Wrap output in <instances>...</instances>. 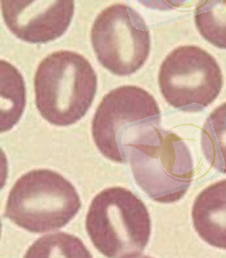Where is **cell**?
<instances>
[{
	"label": "cell",
	"instance_id": "cell-1",
	"mask_svg": "<svg viewBox=\"0 0 226 258\" xmlns=\"http://www.w3.org/2000/svg\"><path fill=\"white\" fill-rule=\"evenodd\" d=\"M136 184L149 199L178 202L188 191L193 178V160L184 141L160 126L141 129L124 148Z\"/></svg>",
	"mask_w": 226,
	"mask_h": 258
},
{
	"label": "cell",
	"instance_id": "cell-2",
	"mask_svg": "<svg viewBox=\"0 0 226 258\" xmlns=\"http://www.w3.org/2000/svg\"><path fill=\"white\" fill-rule=\"evenodd\" d=\"M97 87V74L85 57L73 51H57L36 70L35 105L51 124L69 126L91 108Z\"/></svg>",
	"mask_w": 226,
	"mask_h": 258
},
{
	"label": "cell",
	"instance_id": "cell-3",
	"mask_svg": "<svg viewBox=\"0 0 226 258\" xmlns=\"http://www.w3.org/2000/svg\"><path fill=\"white\" fill-rule=\"evenodd\" d=\"M85 225L94 246L107 258L140 255L151 234L145 203L122 187L97 194L90 205Z\"/></svg>",
	"mask_w": 226,
	"mask_h": 258
},
{
	"label": "cell",
	"instance_id": "cell-4",
	"mask_svg": "<svg viewBox=\"0 0 226 258\" xmlns=\"http://www.w3.org/2000/svg\"><path fill=\"white\" fill-rule=\"evenodd\" d=\"M81 209L75 187L60 173L35 169L19 178L4 216L31 233H46L68 224Z\"/></svg>",
	"mask_w": 226,
	"mask_h": 258
},
{
	"label": "cell",
	"instance_id": "cell-5",
	"mask_svg": "<svg viewBox=\"0 0 226 258\" xmlns=\"http://www.w3.org/2000/svg\"><path fill=\"white\" fill-rule=\"evenodd\" d=\"M161 112L149 92L125 85L102 98L92 122V134L98 151L108 160L125 163V146L148 125L159 126Z\"/></svg>",
	"mask_w": 226,
	"mask_h": 258
},
{
	"label": "cell",
	"instance_id": "cell-6",
	"mask_svg": "<svg viewBox=\"0 0 226 258\" xmlns=\"http://www.w3.org/2000/svg\"><path fill=\"white\" fill-rule=\"evenodd\" d=\"M159 87L165 100L184 112H199L218 97L223 76L216 60L195 45L179 46L163 61Z\"/></svg>",
	"mask_w": 226,
	"mask_h": 258
},
{
	"label": "cell",
	"instance_id": "cell-7",
	"mask_svg": "<svg viewBox=\"0 0 226 258\" xmlns=\"http://www.w3.org/2000/svg\"><path fill=\"white\" fill-rule=\"evenodd\" d=\"M91 41L97 61L116 76L139 71L150 52V33L142 15L124 3H115L97 15Z\"/></svg>",
	"mask_w": 226,
	"mask_h": 258
},
{
	"label": "cell",
	"instance_id": "cell-8",
	"mask_svg": "<svg viewBox=\"0 0 226 258\" xmlns=\"http://www.w3.org/2000/svg\"><path fill=\"white\" fill-rule=\"evenodd\" d=\"M73 1L3 0L1 10L7 28L23 41L46 43L65 33L74 15Z\"/></svg>",
	"mask_w": 226,
	"mask_h": 258
},
{
	"label": "cell",
	"instance_id": "cell-9",
	"mask_svg": "<svg viewBox=\"0 0 226 258\" xmlns=\"http://www.w3.org/2000/svg\"><path fill=\"white\" fill-rule=\"evenodd\" d=\"M192 221L203 241L226 249V179L211 184L197 196Z\"/></svg>",
	"mask_w": 226,
	"mask_h": 258
},
{
	"label": "cell",
	"instance_id": "cell-10",
	"mask_svg": "<svg viewBox=\"0 0 226 258\" xmlns=\"http://www.w3.org/2000/svg\"><path fill=\"white\" fill-rule=\"evenodd\" d=\"M26 108V85L14 66L0 62V131L13 128Z\"/></svg>",
	"mask_w": 226,
	"mask_h": 258
},
{
	"label": "cell",
	"instance_id": "cell-11",
	"mask_svg": "<svg viewBox=\"0 0 226 258\" xmlns=\"http://www.w3.org/2000/svg\"><path fill=\"white\" fill-rule=\"evenodd\" d=\"M201 146L210 165L226 174V102L206 119L201 132Z\"/></svg>",
	"mask_w": 226,
	"mask_h": 258
},
{
	"label": "cell",
	"instance_id": "cell-12",
	"mask_svg": "<svg viewBox=\"0 0 226 258\" xmlns=\"http://www.w3.org/2000/svg\"><path fill=\"white\" fill-rule=\"evenodd\" d=\"M24 258H93L79 238L59 232L37 239Z\"/></svg>",
	"mask_w": 226,
	"mask_h": 258
},
{
	"label": "cell",
	"instance_id": "cell-13",
	"mask_svg": "<svg viewBox=\"0 0 226 258\" xmlns=\"http://www.w3.org/2000/svg\"><path fill=\"white\" fill-rule=\"evenodd\" d=\"M194 21L207 41L217 48L226 49V1L199 2L194 12Z\"/></svg>",
	"mask_w": 226,
	"mask_h": 258
},
{
	"label": "cell",
	"instance_id": "cell-14",
	"mask_svg": "<svg viewBox=\"0 0 226 258\" xmlns=\"http://www.w3.org/2000/svg\"><path fill=\"white\" fill-rule=\"evenodd\" d=\"M128 258H153L150 257V256H147V255H142V254H140V255H136V256H132V257Z\"/></svg>",
	"mask_w": 226,
	"mask_h": 258
}]
</instances>
